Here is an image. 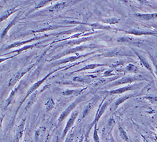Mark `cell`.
Listing matches in <instances>:
<instances>
[{"label": "cell", "instance_id": "1", "mask_svg": "<svg viewBox=\"0 0 157 142\" xmlns=\"http://www.w3.org/2000/svg\"><path fill=\"white\" fill-rule=\"evenodd\" d=\"M106 97L107 96L104 97L103 100L100 103V105L99 106V108L98 109V111H97V112L96 113L95 118H94V120L93 121V122L89 125V127H88V129H87V133H86L85 137H88V135H89V133L90 132L91 129L93 128V126H94V125L96 124H98V122L99 121V120L101 118L102 115L104 113H105L106 109L109 107H110V105H111V103H113V99H109L108 100H106Z\"/></svg>", "mask_w": 157, "mask_h": 142}, {"label": "cell", "instance_id": "2", "mask_svg": "<svg viewBox=\"0 0 157 142\" xmlns=\"http://www.w3.org/2000/svg\"><path fill=\"white\" fill-rule=\"evenodd\" d=\"M143 81H149L147 76L144 75H129L123 76L121 78L116 81L113 82L107 85V87H114L119 85L130 84L136 82H143Z\"/></svg>", "mask_w": 157, "mask_h": 142}, {"label": "cell", "instance_id": "3", "mask_svg": "<svg viewBox=\"0 0 157 142\" xmlns=\"http://www.w3.org/2000/svg\"><path fill=\"white\" fill-rule=\"evenodd\" d=\"M98 47V46L94 45H82V46H77L74 48H71L69 49H65L62 52L60 53L59 55H56L54 56H52L50 60H48V62H51L52 61H55L57 59H60L63 56H65L67 55H69L71 54H75L77 52H79V51H84L86 49H93Z\"/></svg>", "mask_w": 157, "mask_h": 142}, {"label": "cell", "instance_id": "4", "mask_svg": "<svg viewBox=\"0 0 157 142\" xmlns=\"http://www.w3.org/2000/svg\"><path fill=\"white\" fill-rule=\"evenodd\" d=\"M63 68H65V67H60V68H58V69H56V70H54L53 71H51V72H50L48 75H47L45 77H44V78H42V79H41V80H38V82H36L35 83H34L30 88V89L28 90V92H27V94H26V95H25V96L24 97V98L22 100V101L20 102V105H19V106H18V108H17V111H16V114L17 113V112L18 111V110H20V107H21V106L22 105V104L25 101V100L27 99V98H29L32 93H35V92L36 91V90L40 86V85L48 78V77L50 76V75H52V74H54V73H56V72H57V71H58L59 70H62V69H63Z\"/></svg>", "mask_w": 157, "mask_h": 142}, {"label": "cell", "instance_id": "5", "mask_svg": "<svg viewBox=\"0 0 157 142\" xmlns=\"http://www.w3.org/2000/svg\"><path fill=\"white\" fill-rule=\"evenodd\" d=\"M85 97H86V95H82L78 97L71 103V104H70L68 106V107L66 109L62 111V113L60 115L59 117L58 118L57 125H59L65 118L68 117V116L70 115V113L75 109V108L83 101Z\"/></svg>", "mask_w": 157, "mask_h": 142}, {"label": "cell", "instance_id": "6", "mask_svg": "<svg viewBox=\"0 0 157 142\" xmlns=\"http://www.w3.org/2000/svg\"><path fill=\"white\" fill-rule=\"evenodd\" d=\"M142 84H143L142 83H135L134 85H127L126 86H123V87H121L120 88L112 89V90H110V91H106L104 93H106L109 95H120L123 93L127 92L128 91H132V90L137 89L141 86H142Z\"/></svg>", "mask_w": 157, "mask_h": 142}, {"label": "cell", "instance_id": "7", "mask_svg": "<svg viewBox=\"0 0 157 142\" xmlns=\"http://www.w3.org/2000/svg\"><path fill=\"white\" fill-rule=\"evenodd\" d=\"M104 57H116V56H132L130 53L123 48H115L101 55Z\"/></svg>", "mask_w": 157, "mask_h": 142}, {"label": "cell", "instance_id": "8", "mask_svg": "<svg viewBox=\"0 0 157 142\" xmlns=\"http://www.w3.org/2000/svg\"><path fill=\"white\" fill-rule=\"evenodd\" d=\"M78 115V111H75L73 112L71 116V117L68 120V121L66 123V125H65V126L63 129L62 136H61V139L63 140L65 137L67 136V133L69 132V130L72 128V127L74 126L75 120Z\"/></svg>", "mask_w": 157, "mask_h": 142}, {"label": "cell", "instance_id": "9", "mask_svg": "<svg viewBox=\"0 0 157 142\" xmlns=\"http://www.w3.org/2000/svg\"><path fill=\"white\" fill-rule=\"evenodd\" d=\"M34 67V64H32V65L29 67L27 68H25L23 70H21L20 71H18V73H17L16 74H15L13 76H12V78L10 79V80L9 81V83H8V86L11 87L14 86L18 82H19V80L22 78V77L27 73H28L33 67Z\"/></svg>", "mask_w": 157, "mask_h": 142}, {"label": "cell", "instance_id": "10", "mask_svg": "<svg viewBox=\"0 0 157 142\" xmlns=\"http://www.w3.org/2000/svg\"><path fill=\"white\" fill-rule=\"evenodd\" d=\"M94 53H96V52L89 53H87V54H85V55L73 56H70V57H68V58H65L64 59L60 60H59V61H56L55 63H53V64H52V66L53 67H56L57 65H60V64H62L67 63H71V62H74V61H75L76 60H77L78 59L88 56H89L90 55L94 54Z\"/></svg>", "mask_w": 157, "mask_h": 142}, {"label": "cell", "instance_id": "11", "mask_svg": "<svg viewBox=\"0 0 157 142\" xmlns=\"http://www.w3.org/2000/svg\"><path fill=\"white\" fill-rule=\"evenodd\" d=\"M132 49L133 51V52L135 53V55L140 60V61L141 64H142V66L145 67L148 71H149L151 75H154L155 73H154V71L153 70V68L151 66V64L149 63V62L148 61V60L146 59V58L144 56H143L142 55H141L139 52H138V51H136L135 49L132 48Z\"/></svg>", "mask_w": 157, "mask_h": 142}, {"label": "cell", "instance_id": "12", "mask_svg": "<svg viewBox=\"0 0 157 142\" xmlns=\"http://www.w3.org/2000/svg\"><path fill=\"white\" fill-rule=\"evenodd\" d=\"M50 35H45L42 36L34 37V38H32V39H30V40H25V41L18 42H15V43H12V44L10 45L9 46H8L4 50H7V49H12V48H15L20 47V46H21V45H25V44H27V43H31V42H33L36 41V40H40V39H42V38H45V37H48V36H50Z\"/></svg>", "mask_w": 157, "mask_h": 142}, {"label": "cell", "instance_id": "13", "mask_svg": "<svg viewBox=\"0 0 157 142\" xmlns=\"http://www.w3.org/2000/svg\"><path fill=\"white\" fill-rule=\"evenodd\" d=\"M136 95V94H128V95H124L120 98H119L118 99H117L114 102H113L111 103V105L109 107L110 110L111 111H114L116 110L118 107L121 105L123 103H124V101H126V100H128V99L133 98L134 96H135Z\"/></svg>", "mask_w": 157, "mask_h": 142}, {"label": "cell", "instance_id": "14", "mask_svg": "<svg viewBox=\"0 0 157 142\" xmlns=\"http://www.w3.org/2000/svg\"><path fill=\"white\" fill-rule=\"evenodd\" d=\"M94 37L92 36H88V37H84V38H78V40H71V41H68L66 43H64L63 44L59 45L57 46V48L60 47V46H76L79 45L82 43L86 42L87 41H89L91 40L92 39H93Z\"/></svg>", "mask_w": 157, "mask_h": 142}, {"label": "cell", "instance_id": "15", "mask_svg": "<svg viewBox=\"0 0 157 142\" xmlns=\"http://www.w3.org/2000/svg\"><path fill=\"white\" fill-rule=\"evenodd\" d=\"M26 120L27 119L24 118L23 120H21V122L19 124V125L17 128V132L15 133L14 139H13V142H20V140L23 135L25 127V123H26Z\"/></svg>", "mask_w": 157, "mask_h": 142}, {"label": "cell", "instance_id": "16", "mask_svg": "<svg viewBox=\"0 0 157 142\" xmlns=\"http://www.w3.org/2000/svg\"><path fill=\"white\" fill-rule=\"evenodd\" d=\"M126 33L127 34H130V35H133L135 36H145V35H153V36H156L157 33L155 32H150V31H142V30H130L128 31H125Z\"/></svg>", "mask_w": 157, "mask_h": 142}, {"label": "cell", "instance_id": "17", "mask_svg": "<svg viewBox=\"0 0 157 142\" xmlns=\"http://www.w3.org/2000/svg\"><path fill=\"white\" fill-rule=\"evenodd\" d=\"M134 16L144 21H150L157 18V13H136L134 14Z\"/></svg>", "mask_w": 157, "mask_h": 142}, {"label": "cell", "instance_id": "18", "mask_svg": "<svg viewBox=\"0 0 157 142\" xmlns=\"http://www.w3.org/2000/svg\"><path fill=\"white\" fill-rule=\"evenodd\" d=\"M21 13H21V12H20L18 15H17L15 17V18H14L13 20L10 23V24L7 26L6 28L3 30V31L2 32V35H1V38H2H2H3L5 37V36L7 34V33H8V31L11 29V28L12 27H13V26H14L17 23H18V21H19V20L20 19V17H21Z\"/></svg>", "mask_w": 157, "mask_h": 142}, {"label": "cell", "instance_id": "19", "mask_svg": "<svg viewBox=\"0 0 157 142\" xmlns=\"http://www.w3.org/2000/svg\"><path fill=\"white\" fill-rule=\"evenodd\" d=\"M106 66H109L108 64H101V63H92V64H87V65L85 66L84 67L77 70L72 73H77V72H81L82 71H86V70H93L95 69L96 68L98 67H106Z\"/></svg>", "mask_w": 157, "mask_h": 142}, {"label": "cell", "instance_id": "20", "mask_svg": "<svg viewBox=\"0 0 157 142\" xmlns=\"http://www.w3.org/2000/svg\"><path fill=\"white\" fill-rule=\"evenodd\" d=\"M68 5L67 2H62V3H57L53 6H52L50 8L48 11L50 13H59L63 10L65 7H66Z\"/></svg>", "mask_w": 157, "mask_h": 142}, {"label": "cell", "instance_id": "21", "mask_svg": "<svg viewBox=\"0 0 157 142\" xmlns=\"http://www.w3.org/2000/svg\"><path fill=\"white\" fill-rule=\"evenodd\" d=\"M20 8H18V7H14L13 8H11L8 10L5 11L3 13V14L1 15V22L5 20L6 18H8L9 16H10L12 14L15 13L17 11H18Z\"/></svg>", "mask_w": 157, "mask_h": 142}, {"label": "cell", "instance_id": "22", "mask_svg": "<svg viewBox=\"0 0 157 142\" xmlns=\"http://www.w3.org/2000/svg\"><path fill=\"white\" fill-rule=\"evenodd\" d=\"M42 42H39V43H34L33 45H29V46H24L23 48H20L18 49H17V50H15L13 51H12V52H11V53H17V54L15 55H14V56H16L18 55L19 54H20L21 53H22L23 51H25L27 50V49H32L33 48L36 47V46H38Z\"/></svg>", "mask_w": 157, "mask_h": 142}, {"label": "cell", "instance_id": "23", "mask_svg": "<svg viewBox=\"0 0 157 142\" xmlns=\"http://www.w3.org/2000/svg\"><path fill=\"white\" fill-rule=\"evenodd\" d=\"M20 86H21V84H20L17 87H16V88L11 92V93H10L9 97L8 98V99H7L6 101V105H5V107H6V108L8 107L11 104V102H12V100H13V98H14V96H15V95L17 94V92H18V90L20 89Z\"/></svg>", "mask_w": 157, "mask_h": 142}, {"label": "cell", "instance_id": "24", "mask_svg": "<svg viewBox=\"0 0 157 142\" xmlns=\"http://www.w3.org/2000/svg\"><path fill=\"white\" fill-rule=\"evenodd\" d=\"M86 88L84 89H66L65 91L62 92V95L63 96H71L72 95H77L78 93H81V92H82L84 89H86Z\"/></svg>", "mask_w": 157, "mask_h": 142}, {"label": "cell", "instance_id": "25", "mask_svg": "<svg viewBox=\"0 0 157 142\" xmlns=\"http://www.w3.org/2000/svg\"><path fill=\"white\" fill-rule=\"evenodd\" d=\"M138 71V68L135 65H134V64L132 63H129L126 66V67L124 68V70L123 71L130 73H137Z\"/></svg>", "mask_w": 157, "mask_h": 142}, {"label": "cell", "instance_id": "26", "mask_svg": "<svg viewBox=\"0 0 157 142\" xmlns=\"http://www.w3.org/2000/svg\"><path fill=\"white\" fill-rule=\"evenodd\" d=\"M54 107H55V103H54V100L52 98H50L45 104V107L46 111L47 112L52 111L54 108Z\"/></svg>", "mask_w": 157, "mask_h": 142}, {"label": "cell", "instance_id": "27", "mask_svg": "<svg viewBox=\"0 0 157 142\" xmlns=\"http://www.w3.org/2000/svg\"><path fill=\"white\" fill-rule=\"evenodd\" d=\"M118 131H119L120 135L121 138H122V140H124L125 142H128L129 141L128 136L126 131L124 130V129L120 125L118 126Z\"/></svg>", "mask_w": 157, "mask_h": 142}, {"label": "cell", "instance_id": "28", "mask_svg": "<svg viewBox=\"0 0 157 142\" xmlns=\"http://www.w3.org/2000/svg\"><path fill=\"white\" fill-rule=\"evenodd\" d=\"M45 127H40L38 130L36 131L35 134V141L38 142L40 140V138L41 137V135L43 133V132H45Z\"/></svg>", "mask_w": 157, "mask_h": 142}, {"label": "cell", "instance_id": "29", "mask_svg": "<svg viewBox=\"0 0 157 142\" xmlns=\"http://www.w3.org/2000/svg\"><path fill=\"white\" fill-rule=\"evenodd\" d=\"M102 21L104 23L109 24H115L120 21V20L117 19L115 17L114 18H106L102 20Z\"/></svg>", "mask_w": 157, "mask_h": 142}, {"label": "cell", "instance_id": "30", "mask_svg": "<svg viewBox=\"0 0 157 142\" xmlns=\"http://www.w3.org/2000/svg\"><path fill=\"white\" fill-rule=\"evenodd\" d=\"M93 102L90 103L89 105H87L86 106V107L85 109L84 110L83 113H82V117H81V118H82H82H84L86 117V116L89 113L90 111L91 110V109H92V108H93Z\"/></svg>", "mask_w": 157, "mask_h": 142}, {"label": "cell", "instance_id": "31", "mask_svg": "<svg viewBox=\"0 0 157 142\" xmlns=\"http://www.w3.org/2000/svg\"><path fill=\"white\" fill-rule=\"evenodd\" d=\"M74 81L78 82L81 83H89L90 82V79L89 77H83V76H77L75 77L73 79Z\"/></svg>", "mask_w": 157, "mask_h": 142}, {"label": "cell", "instance_id": "32", "mask_svg": "<svg viewBox=\"0 0 157 142\" xmlns=\"http://www.w3.org/2000/svg\"><path fill=\"white\" fill-rule=\"evenodd\" d=\"M93 140H94V142H100V138L99 137L98 130V124H96L94 126Z\"/></svg>", "mask_w": 157, "mask_h": 142}, {"label": "cell", "instance_id": "33", "mask_svg": "<svg viewBox=\"0 0 157 142\" xmlns=\"http://www.w3.org/2000/svg\"><path fill=\"white\" fill-rule=\"evenodd\" d=\"M125 62H126V60H121V61H117L114 64H112V65H111L110 68L111 69H113L114 68H117V67H120L121 65H123Z\"/></svg>", "mask_w": 157, "mask_h": 142}, {"label": "cell", "instance_id": "34", "mask_svg": "<svg viewBox=\"0 0 157 142\" xmlns=\"http://www.w3.org/2000/svg\"><path fill=\"white\" fill-rule=\"evenodd\" d=\"M52 1H42L40 3H39V4L38 5H36L35 7V9H37L38 8H43L44 6H45V5H47V4H48L50 2H51Z\"/></svg>", "mask_w": 157, "mask_h": 142}, {"label": "cell", "instance_id": "35", "mask_svg": "<svg viewBox=\"0 0 157 142\" xmlns=\"http://www.w3.org/2000/svg\"><path fill=\"white\" fill-rule=\"evenodd\" d=\"M149 56H150V59H151V60L153 64V67H154V68H155L154 73H155V74L156 75V77H157V63H156L155 59L151 55H149Z\"/></svg>", "mask_w": 157, "mask_h": 142}, {"label": "cell", "instance_id": "36", "mask_svg": "<svg viewBox=\"0 0 157 142\" xmlns=\"http://www.w3.org/2000/svg\"><path fill=\"white\" fill-rule=\"evenodd\" d=\"M114 75H115V74L113 73V69L111 68L110 70H107L104 72L102 76L103 77H109V76H112Z\"/></svg>", "mask_w": 157, "mask_h": 142}, {"label": "cell", "instance_id": "37", "mask_svg": "<svg viewBox=\"0 0 157 142\" xmlns=\"http://www.w3.org/2000/svg\"><path fill=\"white\" fill-rule=\"evenodd\" d=\"M65 142H73V139H72V136L70 135L69 137H67L66 138V140H65Z\"/></svg>", "mask_w": 157, "mask_h": 142}, {"label": "cell", "instance_id": "38", "mask_svg": "<svg viewBox=\"0 0 157 142\" xmlns=\"http://www.w3.org/2000/svg\"><path fill=\"white\" fill-rule=\"evenodd\" d=\"M143 142H151L149 140H148L145 137L143 136Z\"/></svg>", "mask_w": 157, "mask_h": 142}, {"label": "cell", "instance_id": "39", "mask_svg": "<svg viewBox=\"0 0 157 142\" xmlns=\"http://www.w3.org/2000/svg\"><path fill=\"white\" fill-rule=\"evenodd\" d=\"M84 136L82 135L80 138V140H78V142H84Z\"/></svg>", "mask_w": 157, "mask_h": 142}, {"label": "cell", "instance_id": "40", "mask_svg": "<svg viewBox=\"0 0 157 142\" xmlns=\"http://www.w3.org/2000/svg\"><path fill=\"white\" fill-rule=\"evenodd\" d=\"M85 141H86V142H90V140H88V138L86 137H85Z\"/></svg>", "mask_w": 157, "mask_h": 142}, {"label": "cell", "instance_id": "41", "mask_svg": "<svg viewBox=\"0 0 157 142\" xmlns=\"http://www.w3.org/2000/svg\"><path fill=\"white\" fill-rule=\"evenodd\" d=\"M110 142H115V141H114V139H113V138H111V140H110Z\"/></svg>", "mask_w": 157, "mask_h": 142}, {"label": "cell", "instance_id": "42", "mask_svg": "<svg viewBox=\"0 0 157 142\" xmlns=\"http://www.w3.org/2000/svg\"><path fill=\"white\" fill-rule=\"evenodd\" d=\"M56 142H59V140H58V139H57V140H56Z\"/></svg>", "mask_w": 157, "mask_h": 142}, {"label": "cell", "instance_id": "43", "mask_svg": "<svg viewBox=\"0 0 157 142\" xmlns=\"http://www.w3.org/2000/svg\"><path fill=\"white\" fill-rule=\"evenodd\" d=\"M23 142H27V141H23Z\"/></svg>", "mask_w": 157, "mask_h": 142}, {"label": "cell", "instance_id": "44", "mask_svg": "<svg viewBox=\"0 0 157 142\" xmlns=\"http://www.w3.org/2000/svg\"><path fill=\"white\" fill-rule=\"evenodd\" d=\"M48 142H49V141H48Z\"/></svg>", "mask_w": 157, "mask_h": 142}]
</instances>
